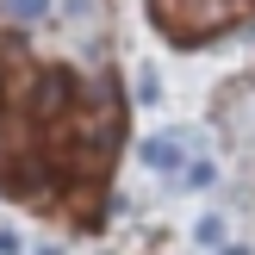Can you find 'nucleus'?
<instances>
[{
	"mask_svg": "<svg viewBox=\"0 0 255 255\" xmlns=\"http://www.w3.org/2000/svg\"><path fill=\"white\" fill-rule=\"evenodd\" d=\"M156 25L174 44H206L243 25V0H156Z\"/></svg>",
	"mask_w": 255,
	"mask_h": 255,
	"instance_id": "1",
	"label": "nucleus"
},
{
	"mask_svg": "<svg viewBox=\"0 0 255 255\" xmlns=\"http://www.w3.org/2000/svg\"><path fill=\"white\" fill-rule=\"evenodd\" d=\"M69 100H75V75H69V69H31L19 106H25L31 125H56L62 112H69Z\"/></svg>",
	"mask_w": 255,
	"mask_h": 255,
	"instance_id": "2",
	"label": "nucleus"
},
{
	"mask_svg": "<svg viewBox=\"0 0 255 255\" xmlns=\"http://www.w3.org/2000/svg\"><path fill=\"white\" fill-rule=\"evenodd\" d=\"M143 162L156 174H181L187 168V143H181V131H156V137H143Z\"/></svg>",
	"mask_w": 255,
	"mask_h": 255,
	"instance_id": "3",
	"label": "nucleus"
},
{
	"mask_svg": "<svg viewBox=\"0 0 255 255\" xmlns=\"http://www.w3.org/2000/svg\"><path fill=\"white\" fill-rule=\"evenodd\" d=\"M0 6H6L12 25H37V19H50V0H0Z\"/></svg>",
	"mask_w": 255,
	"mask_h": 255,
	"instance_id": "4",
	"label": "nucleus"
},
{
	"mask_svg": "<svg viewBox=\"0 0 255 255\" xmlns=\"http://www.w3.org/2000/svg\"><path fill=\"white\" fill-rule=\"evenodd\" d=\"M137 100H143V106H156V100H162V75H156V69L137 75Z\"/></svg>",
	"mask_w": 255,
	"mask_h": 255,
	"instance_id": "5",
	"label": "nucleus"
},
{
	"mask_svg": "<svg viewBox=\"0 0 255 255\" xmlns=\"http://www.w3.org/2000/svg\"><path fill=\"white\" fill-rule=\"evenodd\" d=\"M193 237H199L206 249H212V243H224V218H199V231H193Z\"/></svg>",
	"mask_w": 255,
	"mask_h": 255,
	"instance_id": "6",
	"label": "nucleus"
},
{
	"mask_svg": "<svg viewBox=\"0 0 255 255\" xmlns=\"http://www.w3.org/2000/svg\"><path fill=\"white\" fill-rule=\"evenodd\" d=\"M181 174H187V187H212V162H187Z\"/></svg>",
	"mask_w": 255,
	"mask_h": 255,
	"instance_id": "7",
	"label": "nucleus"
},
{
	"mask_svg": "<svg viewBox=\"0 0 255 255\" xmlns=\"http://www.w3.org/2000/svg\"><path fill=\"white\" fill-rule=\"evenodd\" d=\"M0 255H19V237L12 231H0Z\"/></svg>",
	"mask_w": 255,
	"mask_h": 255,
	"instance_id": "8",
	"label": "nucleus"
}]
</instances>
